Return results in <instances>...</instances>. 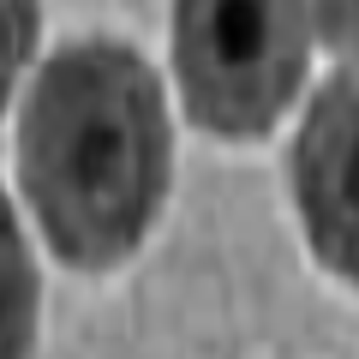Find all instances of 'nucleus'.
<instances>
[{
    "mask_svg": "<svg viewBox=\"0 0 359 359\" xmlns=\"http://www.w3.org/2000/svg\"><path fill=\"white\" fill-rule=\"evenodd\" d=\"M311 54V0H174L186 114L216 138H257L294 102Z\"/></svg>",
    "mask_w": 359,
    "mask_h": 359,
    "instance_id": "obj_2",
    "label": "nucleus"
},
{
    "mask_svg": "<svg viewBox=\"0 0 359 359\" xmlns=\"http://www.w3.org/2000/svg\"><path fill=\"white\" fill-rule=\"evenodd\" d=\"M294 204L318 264L359 287V66L335 72L299 120Z\"/></svg>",
    "mask_w": 359,
    "mask_h": 359,
    "instance_id": "obj_3",
    "label": "nucleus"
},
{
    "mask_svg": "<svg viewBox=\"0 0 359 359\" xmlns=\"http://www.w3.org/2000/svg\"><path fill=\"white\" fill-rule=\"evenodd\" d=\"M311 30L359 66V0H311Z\"/></svg>",
    "mask_w": 359,
    "mask_h": 359,
    "instance_id": "obj_6",
    "label": "nucleus"
},
{
    "mask_svg": "<svg viewBox=\"0 0 359 359\" xmlns=\"http://www.w3.org/2000/svg\"><path fill=\"white\" fill-rule=\"evenodd\" d=\"M36 341V264L13 204L0 198V359H30Z\"/></svg>",
    "mask_w": 359,
    "mask_h": 359,
    "instance_id": "obj_4",
    "label": "nucleus"
},
{
    "mask_svg": "<svg viewBox=\"0 0 359 359\" xmlns=\"http://www.w3.org/2000/svg\"><path fill=\"white\" fill-rule=\"evenodd\" d=\"M30 42H36V0H0V108L30 60Z\"/></svg>",
    "mask_w": 359,
    "mask_h": 359,
    "instance_id": "obj_5",
    "label": "nucleus"
},
{
    "mask_svg": "<svg viewBox=\"0 0 359 359\" xmlns=\"http://www.w3.org/2000/svg\"><path fill=\"white\" fill-rule=\"evenodd\" d=\"M174 174L168 102L126 42H72L36 72L18 114V186L72 269L138 252Z\"/></svg>",
    "mask_w": 359,
    "mask_h": 359,
    "instance_id": "obj_1",
    "label": "nucleus"
}]
</instances>
